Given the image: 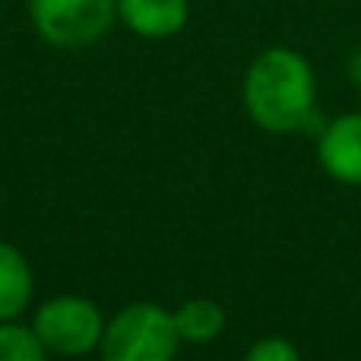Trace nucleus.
<instances>
[{
  "label": "nucleus",
  "mask_w": 361,
  "mask_h": 361,
  "mask_svg": "<svg viewBox=\"0 0 361 361\" xmlns=\"http://www.w3.org/2000/svg\"><path fill=\"white\" fill-rule=\"evenodd\" d=\"M32 29L51 48H89L118 19V0H29Z\"/></svg>",
  "instance_id": "obj_3"
},
{
  "label": "nucleus",
  "mask_w": 361,
  "mask_h": 361,
  "mask_svg": "<svg viewBox=\"0 0 361 361\" xmlns=\"http://www.w3.org/2000/svg\"><path fill=\"white\" fill-rule=\"evenodd\" d=\"M180 336L171 311L152 301L118 311L105 324L99 343L102 361H175Z\"/></svg>",
  "instance_id": "obj_2"
},
{
  "label": "nucleus",
  "mask_w": 361,
  "mask_h": 361,
  "mask_svg": "<svg viewBox=\"0 0 361 361\" xmlns=\"http://www.w3.org/2000/svg\"><path fill=\"white\" fill-rule=\"evenodd\" d=\"M32 288H35V279H32L29 260L23 257V250L0 241V324L16 320L29 307Z\"/></svg>",
  "instance_id": "obj_7"
},
{
  "label": "nucleus",
  "mask_w": 361,
  "mask_h": 361,
  "mask_svg": "<svg viewBox=\"0 0 361 361\" xmlns=\"http://www.w3.org/2000/svg\"><path fill=\"white\" fill-rule=\"evenodd\" d=\"M244 361H301V352L286 336H263L247 349Z\"/></svg>",
  "instance_id": "obj_10"
},
{
  "label": "nucleus",
  "mask_w": 361,
  "mask_h": 361,
  "mask_svg": "<svg viewBox=\"0 0 361 361\" xmlns=\"http://www.w3.org/2000/svg\"><path fill=\"white\" fill-rule=\"evenodd\" d=\"M171 317H175L180 343L206 345V343H212V339L222 336V330H225V307L219 305V301H212V298L184 301Z\"/></svg>",
  "instance_id": "obj_8"
},
{
  "label": "nucleus",
  "mask_w": 361,
  "mask_h": 361,
  "mask_svg": "<svg viewBox=\"0 0 361 361\" xmlns=\"http://www.w3.org/2000/svg\"><path fill=\"white\" fill-rule=\"evenodd\" d=\"M32 330L48 352L73 358L99 349L105 317L95 301L80 298V295H57L35 311Z\"/></svg>",
  "instance_id": "obj_4"
},
{
  "label": "nucleus",
  "mask_w": 361,
  "mask_h": 361,
  "mask_svg": "<svg viewBox=\"0 0 361 361\" xmlns=\"http://www.w3.org/2000/svg\"><path fill=\"white\" fill-rule=\"evenodd\" d=\"M0 361H48V349L32 326L4 320L0 324Z\"/></svg>",
  "instance_id": "obj_9"
},
{
  "label": "nucleus",
  "mask_w": 361,
  "mask_h": 361,
  "mask_svg": "<svg viewBox=\"0 0 361 361\" xmlns=\"http://www.w3.org/2000/svg\"><path fill=\"white\" fill-rule=\"evenodd\" d=\"M349 80L361 89V48H355L352 51V57H349Z\"/></svg>",
  "instance_id": "obj_11"
},
{
  "label": "nucleus",
  "mask_w": 361,
  "mask_h": 361,
  "mask_svg": "<svg viewBox=\"0 0 361 361\" xmlns=\"http://www.w3.org/2000/svg\"><path fill=\"white\" fill-rule=\"evenodd\" d=\"M317 162L339 184H361V111L333 118L317 133Z\"/></svg>",
  "instance_id": "obj_5"
},
{
  "label": "nucleus",
  "mask_w": 361,
  "mask_h": 361,
  "mask_svg": "<svg viewBox=\"0 0 361 361\" xmlns=\"http://www.w3.org/2000/svg\"><path fill=\"white\" fill-rule=\"evenodd\" d=\"M241 99L260 130L295 133L311 127L317 114V80L305 54L292 48H267L244 73Z\"/></svg>",
  "instance_id": "obj_1"
},
{
  "label": "nucleus",
  "mask_w": 361,
  "mask_h": 361,
  "mask_svg": "<svg viewBox=\"0 0 361 361\" xmlns=\"http://www.w3.org/2000/svg\"><path fill=\"white\" fill-rule=\"evenodd\" d=\"M118 19L140 38L178 35L190 19V0H118Z\"/></svg>",
  "instance_id": "obj_6"
}]
</instances>
